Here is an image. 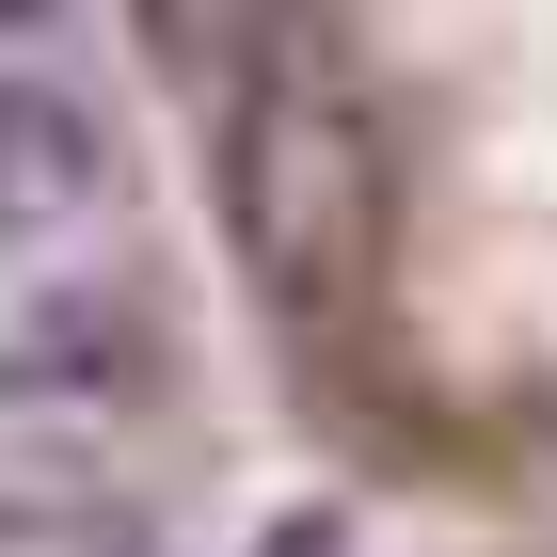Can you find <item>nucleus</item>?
Segmentation results:
<instances>
[{
	"label": "nucleus",
	"mask_w": 557,
	"mask_h": 557,
	"mask_svg": "<svg viewBox=\"0 0 557 557\" xmlns=\"http://www.w3.org/2000/svg\"><path fill=\"white\" fill-rule=\"evenodd\" d=\"M112 191V128L64 81H0V239H64Z\"/></svg>",
	"instance_id": "7ed1b4c3"
},
{
	"label": "nucleus",
	"mask_w": 557,
	"mask_h": 557,
	"mask_svg": "<svg viewBox=\"0 0 557 557\" xmlns=\"http://www.w3.org/2000/svg\"><path fill=\"white\" fill-rule=\"evenodd\" d=\"M239 223H256L271 271L350 256V223H367V144H350L335 96H271V112H239Z\"/></svg>",
	"instance_id": "f03ea898"
},
{
	"label": "nucleus",
	"mask_w": 557,
	"mask_h": 557,
	"mask_svg": "<svg viewBox=\"0 0 557 557\" xmlns=\"http://www.w3.org/2000/svg\"><path fill=\"white\" fill-rule=\"evenodd\" d=\"M0 557H160V525L112 478H16L0 494Z\"/></svg>",
	"instance_id": "20e7f679"
},
{
	"label": "nucleus",
	"mask_w": 557,
	"mask_h": 557,
	"mask_svg": "<svg viewBox=\"0 0 557 557\" xmlns=\"http://www.w3.org/2000/svg\"><path fill=\"white\" fill-rule=\"evenodd\" d=\"M160 383V319L128 287H48L16 335H0V414L16 430H112Z\"/></svg>",
	"instance_id": "f257e3e1"
},
{
	"label": "nucleus",
	"mask_w": 557,
	"mask_h": 557,
	"mask_svg": "<svg viewBox=\"0 0 557 557\" xmlns=\"http://www.w3.org/2000/svg\"><path fill=\"white\" fill-rule=\"evenodd\" d=\"M256 557H350V510H287V525H271Z\"/></svg>",
	"instance_id": "39448f33"
}]
</instances>
